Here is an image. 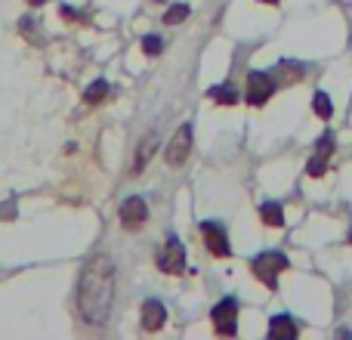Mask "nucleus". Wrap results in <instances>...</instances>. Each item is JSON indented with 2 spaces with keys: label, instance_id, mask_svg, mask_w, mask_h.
Segmentation results:
<instances>
[{
  "label": "nucleus",
  "instance_id": "1a4fd4ad",
  "mask_svg": "<svg viewBox=\"0 0 352 340\" xmlns=\"http://www.w3.org/2000/svg\"><path fill=\"white\" fill-rule=\"evenodd\" d=\"M331 152H334V134H322V140H318V152L309 158L306 173H309V176H324L328 161H331Z\"/></svg>",
  "mask_w": 352,
  "mask_h": 340
},
{
  "label": "nucleus",
  "instance_id": "9b49d317",
  "mask_svg": "<svg viewBox=\"0 0 352 340\" xmlns=\"http://www.w3.org/2000/svg\"><path fill=\"white\" fill-rule=\"evenodd\" d=\"M300 334V328L294 325V319L291 316H272V322H269V337L272 340H294Z\"/></svg>",
  "mask_w": 352,
  "mask_h": 340
},
{
  "label": "nucleus",
  "instance_id": "0eeeda50",
  "mask_svg": "<svg viewBox=\"0 0 352 340\" xmlns=\"http://www.w3.org/2000/svg\"><path fill=\"white\" fill-rule=\"evenodd\" d=\"M201 235H204V244L213 257H229L232 248H229V235L219 223H201Z\"/></svg>",
  "mask_w": 352,
  "mask_h": 340
},
{
  "label": "nucleus",
  "instance_id": "2eb2a0df",
  "mask_svg": "<svg viewBox=\"0 0 352 340\" xmlns=\"http://www.w3.org/2000/svg\"><path fill=\"white\" fill-rule=\"evenodd\" d=\"M210 99L219 105H235L238 103V90L232 84H223V87H213L210 90Z\"/></svg>",
  "mask_w": 352,
  "mask_h": 340
},
{
  "label": "nucleus",
  "instance_id": "f8f14e48",
  "mask_svg": "<svg viewBox=\"0 0 352 340\" xmlns=\"http://www.w3.org/2000/svg\"><path fill=\"white\" fill-rule=\"evenodd\" d=\"M303 74H306V68L300 65V62H278V78H275V84L291 87V84H297Z\"/></svg>",
  "mask_w": 352,
  "mask_h": 340
},
{
  "label": "nucleus",
  "instance_id": "a211bd4d",
  "mask_svg": "<svg viewBox=\"0 0 352 340\" xmlns=\"http://www.w3.org/2000/svg\"><path fill=\"white\" fill-rule=\"evenodd\" d=\"M161 50H164V41H161L158 34H146V37H142V53H146V56H161Z\"/></svg>",
  "mask_w": 352,
  "mask_h": 340
},
{
  "label": "nucleus",
  "instance_id": "423d86ee",
  "mask_svg": "<svg viewBox=\"0 0 352 340\" xmlns=\"http://www.w3.org/2000/svg\"><path fill=\"white\" fill-rule=\"evenodd\" d=\"M158 269H161V273H167V275H179L182 269H186V248H182L176 238H170V242L161 248Z\"/></svg>",
  "mask_w": 352,
  "mask_h": 340
},
{
  "label": "nucleus",
  "instance_id": "f03ea898",
  "mask_svg": "<svg viewBox=\"0 0 352 340\" xmlns=\"http://www.w3.org/2000/svg\"><path fill=\"white\" fill-rule=\"evenodd\" d=\"M250 269H254V275L269 291H275V288H278V275L287 269V257L278 254V251H263V254H256L254 260H250Z\"/></svg>",
  "mask_w": 352,
  "mask_h": 340
},
{
  "label": "nucleus",
  "instance_id": "7ed1b4c3",
  "mask_svg": "<svg viewBox=\"0 0 352 340\" xmlns=\"http://www.w3.org/2000/svg\"><path fill=\"white\" fill-rule=\"evenodd\" d=\"M210 319H213V328H217V334L235 337L238 334V300L235 297L219 300V304L213 306Z\"/></svg>",
  "mask_w": 352,
  "mask_h": 340
},
{
  "label": "nucleus",
  "instance_id": "4be33fe9",
  "mask_svg": "<svg viewBox=\"0 0 352 340\" xmlns=\"http://www.w3.org/2000/svg\"><path fill=\"white\" fill-rule=\"evenodd\" d=\"M349 244H352V235H349Z\"/></svg>",
  "mask_w": 352,
  "mask_h": 340
},
{
  "label": "nucleus",
  "instance_id": "ddd939ff",
  "mask_svg": "<svg viewBox=\"0 0 352 340\" xmlns=\"http://www.w3.org/2000/svg\"><path fill=\"white\" fill-rule=\"evenodd\" d=\"M152 155H155V134H148V136H142V140H140V149H136L133 173H140V170L148 164V158H152Z\"/></svg>",
  "mask_w": 352,
  "mask_h": 340
},
{
  "label": "nucleus",
  "instance_id": "6e6552de",
  "mask_svg": "<svg viewBox=\"0 0 352 340\" xmlns=\"http://www.w3.org/2000/svg\"><path fill=\"white\" fill-rule=\"evenodd\" d=\"M146 220H148V207H146V201H142V198H136V195H133V198H127L121 204V226H124V229L133 232V229H140Z\"/></svg>",
  "mask_w": 352,
  "mask_h": 340
},
{
  "label": "nucleus",
  "instance_id": "dca6fc26",
  "mask_svg": "<svg viewBox=\"0 0 352 340\" xmlns=\"http://www.w3.org/2000/svg\"><path fill=\"white\" fill-rule=\"evenodd\" d=\"M105 96H109V84H105V81H93V84L84 90V99H87V103H90V105L102 103Z\"/></svg>",
  "mask_w": 352,
  "mask_h": 340
},
{
  "label": "nucleus",
  "instance_id": "20e7f679",
  "mask_svg": "<svg viewBox=\"0 0 352 340\" xmlns=\"http://www.w3.org/2000/svg\"><path fill=\"white\" fill-rule=\"evenodd\" d=\"M275 90H278V84H275L272 74H266V72H250L248 74V103L250 105H256V109L266 105Z\"/></svg>",
  "mask_w": 352,
  "mask_h": 340
},
{
  "label": "nucleus",
  "instance_id": "39448f33",
  "mask_svg": "<svg viewBox=\"0 0 352 340\" xmlns=\"http://www.w3.org/2000/svg\"><path fill=\"white\" fill-rule=\"evenodd\" d=\"M188 152H192V124H182V127L173 134L170 146H167L164 161L170 167H182L186 164V158H188Z\"/></svg>",
  "mask_w": 352,
  "mask_h": 340
},
{
  "label": "nucleus",
  "instance_id": "aec40b11",
  "mask_svg": "<svg viewBox=\"0 0 352 340\" xmlns=\"http://www.w3.org/2000/svg\"><path fill=\"white\" fill-rule=\"evenodd\" d=\"M28 3H31V6H41V3H43V0H28Z\"/></svg>",
  "mask_w": 352,
  "mask_h": 340
},
{
  "label": "nucleus",
  "instance_id": "f257e3e1",
  "mask_svg": "<svg viewBox=\"0 0 352 340\" xmlns=\"http://www.w3.org/2000/svg\"><path fill=\"white\" fill-rule=\"evenodd\" d=\"M115 260L109 254H96L84 263L78 281V312L87 325L109 322L111 304H115Z\"/></svg>",
  "mask_w": 352,
  "mask_h": 340
},
{
  "label": "nucleus",
  "instance_id": "412c9836",
  "mask_svg": "<svg viewBox=\"0 0 352 340\" xmlns=\"http://www.w3.org/2000/svg\"><path fill=\"white\" fill-rule=\"evenodd\" d=\"M260 3H278V0H260Z\"/></svg>",
  "mask_w": 352,
  "mask_h": 340
},
{
  "label": "nucleus",
  "instance_id": "f3484780",
  "mask_svg": "<svg viewBox=\"0 0 352 340\" xmlns=\"http://www.w3.org/2000/svg\"><path fill=\"white\" fill-rule=\"evenodd\" d=\"M312 109H316L318 118H331V115H334V105H331L328 93H316V99H312Z\"/></svg>",
  "mask_w": 352,
  "mask_h": 340
},
{
  "label": "nucleus",
  "instance_id": "4468645a",
  "mask_svg": "<svg viewBox=\"0 0 352 340\" xmlns=\"http://www.w3.org/2000/svg\"><path fill=\"white\" fill-rule=\"evenodd\" d=\"M260 217H263V223H266V226H275V229L285 223V211H281L278 201H266V204L260 207Z\"/></svg>",
  "mask_w": 352,
  "mask_h": 340
},
{
  "label": "nucleus",
  "instance_id": "9d476101",
  "mask_svg": "<svg viewBox=\"0 0 352 340\" xmlns=\"http://www.w3.org/2000/svg\"><path fill=\"white\" fill-rule=\"evenodd\" d=\"M167 322V310L164 304H158V300H146L142 304V328L146 331H161Z\"/></svg>",
  "mask_w": 352,
  "mask_h": 340
},
{
  "label": "nucleus",
  "instance_id": "6ab92c4d",
  "mask_svg": "<svg viewBox=\"0 0 352 340\" xmlns=\"http://www.w3.org/2000/svg\"><path fill=\"white\" fill-rule=\"evenodd\" d=\"M186 16H188V6H186V3H173L170 10L164 12V22H167V25H179Z\"/></svg>",
  "mask_w": 352,
  "mask_h": 340
}]
</instances>
